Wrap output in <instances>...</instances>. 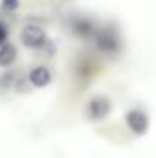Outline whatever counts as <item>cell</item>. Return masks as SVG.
I'll return each instance as SVG.
<instances>
[{
    "mask_svg": "<svg viewBox=\"0 0 156 158\" xmlns=\"http://www.w3.org/2000/svg\"><path fill=\"white\" fill-rule=\"evenodd\" d=\"M125 125L132 134L143 136L149 131V114L142 109H130L125 114Z\"/></svg>",
    "mask_w": 156,
    "mask_h": 158,
    "instance_id": "4",
    "label": "cell"
},
{
    "mask_svg": "<svg viewBox=\"0 0 156 158\" xmlns=\"http://www.w3.org/2000/svg\"><path fill=\"white\" fill-rule=\"evenodd\" d=\"M7 39H9V28L6 26V22L0 20V44L7 42Z\"/></svg>",
    "mask_w": 156,
    "mask_h": 158,
    "instance_id": "9",
    "label": "cell"
},
{
    "mask_svg": "<svg viewBox=\"0 0 156 158\" xmlns=\"http://www.w3.org/2000/svg\"><path fill=\"white\" fill-rule=\"evenodd\" d=\"M112 109H114L112 99L105 94H97V96L90 98L88 103H86V118L90 121H94V123L103 121V119H107L110 116Z\"/></svg>",
    "mask_w": 156,
    "mask_h": 158,
    "instance_id": "2",
    "label": "cell"
},
{
    "mask_svg": "<svg viewBox=\"0 0 156 158\" xmlns=\"http://www.w3.org/2000/svg\"><path fill=\"white\" fill-rule=\"evenodd\" d=\"M17 59V46L11 42L0 44V68H9Z\"/></svg>",
    "mask_w": 156,
    "mask_h": 158,
    "instance_id": "7",
    "label": "cell"
},
{
    "mask_svg": "<svg viewBox=\"0 0 156 158\" xmlns=\"http://www.w3.org/2000/svg\"><path fill=\"white\" fill-rule=\"evenodd\" d=\"M51 79H53L51 70L48 66H44V64H39V66L31 68L30 74H28V83L33 88H46L51 83Z\"/></svg>",
    "mask_w": 156,
    "mask_h": 158,
    "instance_id": "6",
    "label": "cell"
},
{
    "mask_svg": "<svg viewBox=\"0 0 156 158\" xmlns=\"http://www.w3.org/2000/svg\"><path fill=\"white\" fill-rule=\"evenodd\" d=\"M70 30L77 39H92L97 31V26L92 19L86 17H74L70 20Z\"/></svg>",
    "mask_w": 156,
    "mask_h": 158,
    "instance_id": "5",
    "label": "cell"
},
{
    "mask_svg": "<svg viewBox=\"0 0 156 158\" xmlns=\"http://www.w3.org/2000/svg\"><path fill=\"white\" fill-rule=\"evenodd\" d=\"M48 40V35L44 31V28L35 24V22H28L24 24V28L20 30V42L26 46V48H31V50H40Z\"/></svg>",
    "mask_w": 156,
    "mask_h": 158,
    "instance_id": "3",
    "label": "cell"
},
{
    "mask_svg": "<svg viewBox=\"0 0 156 158\" xmlns=\"http://www.w3.org/2000/svg\"><path fill=\"white\" fill-rule=\"evenodd\" d=\"M20 7V0H0V9L6 13H15Z\"/></svg>",
    "mask_w": 156,
    "mask_h": 158,
    "instance_id": "8",
    "label": "cell"
},
{
    "mask_svg": "<svg viewBox=\"0 0 156 158\" xmlns=\"http://www.w3.org/2000/svg\"><path fill=\"white\" fill-rule=\"evenodd\" d=\"M94 40V46L99 53L103 55H116L117 52L121 50V39H119V33L114 26H97V31L96 35L92 37Z\"/></svg>",
    "mask_w": 156,
    "mask_h": 158,
    "instance_id": "1",
    "label": "cell"
}]
</instances>
